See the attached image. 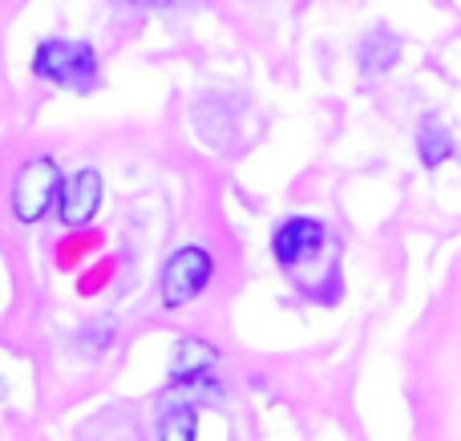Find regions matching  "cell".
Returning a JSON list of instances; mask_svg holds the SVG:
<instances>
[{"label": "cell", "mask_w": 461, "mask_h": 441, "mask_svg": "<svg viewBox=\"0 0 461 441\" xmlns=\"http://www.w3.org/2000/svg\"><path fill=\"white\" fill-rule=\"evenodd\" d=\"M32 73L49 86L61 89H77V94H94L97 89V53L89 40H65V37H49L37 45L32 53Z\"/></svg>", "instance_id": "6da1fadb"}, {"label": "cell", "mask_w": 461, "mask_h": 441, "mask_svg": "<svg viewBox=\"0 0 461 441\" xmlns=\"http://www.w3.org/2000/svg\"><path fill=\"white\" fill-rule=\"evenodd\" d=\"M61 166L57 158L49 154H37L29 158L21 170H16V183H13V215L16 223H41L49 215V207L57 202L61 194Z\"/></svg>", "instance_id": "7a4b0ae2"}, {"label": "cell", "mask_w": 461, "mask_h": 441, "mask_svg": "<svg viewBox=\"0 0 461 441\" xmlns=\"http://www.w3.org/2000/svg\"><path fill=\"white\" fill-rule=\"evenodd\" d=\"M211 275H215V259H211L207 248H199V243L178 248L162 267V308H186L191 300H199L207 292Z\"/></svg>", "instance_id": "3957f363"}, {"label": "cell", "mask_w": 461, "mask_h": 441, "mask_svg": "<svg viewBox=\"0 0 461 441\" xmlns=\"http://www.w3.org/2000/svg\"><path fill=\"white\" fill-rule=\"evenodd\" d=\"M102 194H105L102 175H97L94 166L77 170L73 178H65L61 183V194H57V219H61L69 231L94 223V215L102 211Z\"/></svg>", "instance_id": "277c9868"}, {"label": "cell", "mask_w": 461, "mask_h": 441, "mask_svg": "<svg viewBox=\"0 0 461 441\" xmlns=\"http://www.w3.org/2000/svg\"><path fill=\"white\" fill-rule=\"evenodd\" d=\"M324 243H328V231L320 219H287L276 231V239H271V251H276L284 272H295L300 264L316 259L324 251Z\"/></svg>", "instance_id": "5b68a950"}, {"label": "cell", "mask_w": 461, "mask_h": 441, "mask_svg": "<svg viewBox=\"0 0 461 441\" xmlns=\"http://www.w3.org/2000/svg\"><path fill=\"white\" fill-rule=\"evenodd\" d=\"M215 361H219L215 345L186 337V340H178L175 345V356H170V377H194V373H207V369H215Z\"/></svg>", "instance_id": "8992f818"}, {"label": "cell", "mask_w": 461, "mask_h": 441, "mask_svg": "<svg viewBox=\"0 0 461 441\" xmlns=\"http://www.w3.org/2000/svg\"><path fill=\"white\" fill-rule=\"evenodd\" d=\"M401 57V40L389 29H373L360 40V69L365 73H389Z\"/></svg>", "instance_id": "52a82bcc"}, {"label": "cell", "mask_w": 461, "mask_h": 441, "mask_svg": "<svg viewBox=\"0 0 461 441\" xmlns=\"http://www.w3.org/2000/svg\"><path fill=\"white\" fill-rule=\"evenodd\" d=\"M417 154H421V166L425 170H438L441 162L454 158V134H449L446 126H438V122H429V126L421 122V134H417Z\"/></svg>", "instance_id": "ba28073f"}, {"label": "cell", "mask_w": 461, "mask_h": 441, "mask_svg": "<svg viewBox=\"0 0 461 441\" xmlns=\"http://www.w3.org/2000/svg\"><path fill=\"white\" fill-rule=\"evenodd\" d=\"M97 248H102V235H97V231L69 235L65 243H57V267H61V272H69V267H81V259H86L89 251H97Z\"/></svg>", "instance_id": "9c48e42d"}, {"label": "cell", "mask_w": 461, "mask_h": 441, "mask_svg": "<svg viewBox=\"0 0 461 441\" xmlns=\"http://www.w3.org/2000/svg\"><path fill=\"white\" fill-rule=\"evenodd\" d=\"M118 272V259H105V264H97V267H89L86 275H81V284H77V292L81 296H97V292L105 288V284H110V275Z\"/></svg>", "instance_id": "30bf717a"}, {"label": "cell", "mask_w": 461, "mask_h": 441, "mask_svg": "<svg viewBox=\"0 0 461 441\" xmlns=\"http://www.w3.org/2000/svg\"><path fill=\"white\" fill-rule=\"evenodd\" d=\"M162 434L167 437H178V441H191L199 434V418H194V410H178L167 418V426H162Z\"/></svg>", "instance_id": "8fae6325"}, {"label": "cell", "mask_w": 461, "mask_h": 441, "mask_svg": "<svg viewBox=\"0 0 461 441\" xmlns=\"http://www.w3.org/2000/svg\"><path fill=\"white\" fill-rule=\"evenodd\" d=\"M130 4H142V8H158V4H175V0H130Z\"/></svg>", "instance_id": "7c38bea8"}, {"label": "cell", "mask_w": 461, "mask_h": 441, "mask_svg": "<svg viewBox=\"0 0 461 441\" xmlns=\"http://www.w3.org/2000/svg\"><path fill=\"white\" fill-rule=\"evenodd\" d=\"M0 397H5V381H0Z\"/></svg>", "instance_id": "4fadbf2b"}]
</instances>
